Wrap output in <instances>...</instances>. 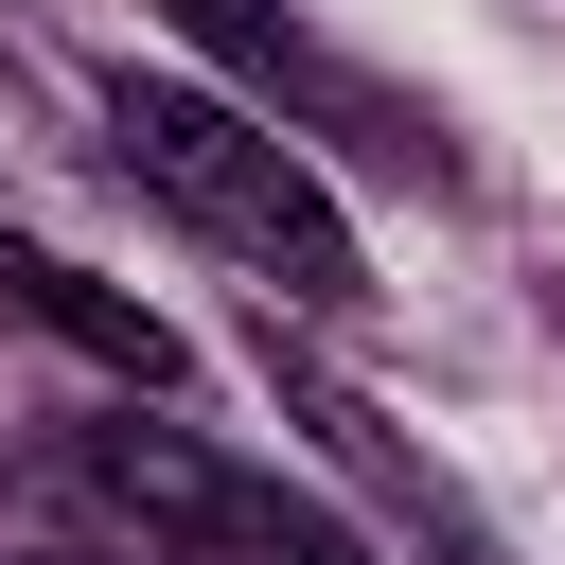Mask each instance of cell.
Here are the masks:
<instances>
[{
  "instance_id": "obj_4",
  "label": "cell",
  "mask_w": 565,
  "mask_h": 565,
  "mask_svg": "<svg viewBox=\"0 0 565 565\" xmlns=\"http://www.w3.org/2000/svg\"><path fill=\"white\" fill-rule=\"evenodd\" d=\"M0 318L71 335V353H88V371H124V388H177L159 300H124V282H88V265H53V247H18V230H0Z\"/></svg>"
},
{
  "instance_id": "obj_5",
  "label": "cell",
  "mask_w": 565,
  "mask_h": 565,
  "mask_svg": "<svg viewBox=\"0 0 565 565\" xmlns=\"http://www.w3.org/2000/svg\"><path fill=\"white\" fill-rule=\"evenodd\" d=\"M282 565H353V547H282Z\"/></svg>"
},
{
  "instance_id": "obj_2",
  "label": "cell",
  "mask_w": 565,
  "mask_h": 565,
  "mask_svg": "<svg viewBox=\"0 0 565 565\" xmlns=\"http://www.w3.org/2000/svg\"><path fill=\"white\" fill-rule=\"evenodd\" d=\"M177 18H194V53H212L282 141H335V159H371V177H459L441 106L388 88V71H353V53H318L300 18H265V0H177Z\"/></svg>"
},
{
  "instance_id": "obj_3",
  "label": "cell",
  "mask_w": 565,
  "mask_h": 565,
  "mask_svg": "<svg viewBox=\"0 0 565 565\" xmlns=\"http://www.w3.org/2000/svg\"><path fill=\"white\" fill-rule=\"evenodd\" d=\"M53 477H71L88 512H124V530H141V565H159V547H265V565H282V547H318L265 477H230V459H212V441H177V424H106V441H71Z\"/></svg>"
},
{
  "instance_id": "obj_1",
  "label": "cell",
  "mask_w": 565,
  "mask_h": 565,
  "mask_svg": "<svg viewBox=\"0 0 565 565\" xmlns=\"http://www.w3.org/2000/svg\"><path fill=\"white\" fill-rule=\"evenodd\" d=\"M106 141H124V177L177 212V230H212L247 282H282L300 318H353L371 300V265H353V212L318 194V159L265 124V106H230V88H177V71H124L106 88Z\"/></svg>"
}]
</instances>
